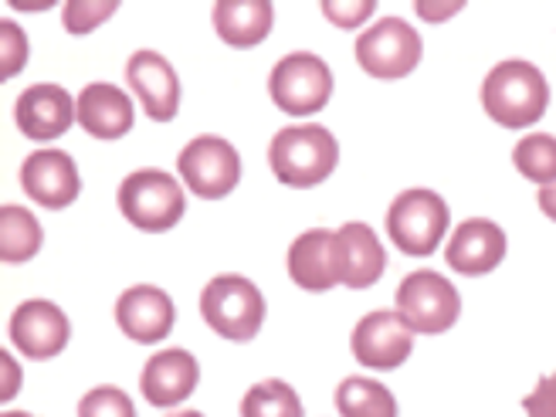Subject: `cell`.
<instances>
[{"label":"cell","instance_id":"1f68e13d","mask_svg":"<svg viewBox=\"0 0 556 417\" xmlns=\"http://www.w3.org/2000/svg\"><path fill=\"white\" fill-rule=\"evenodd\" d=\"M540 211L549 217V220H556V180L553 184H546V187H540Z\"/></svg>","mask_w":556,"mask_h":417},{"label":"cell","instance_id":"4dcf8cb0","mask_svg":"<svg viewBox=\"0 0 556 417\" xmlns=\"http://www.w3.org/2000/svg\"><path fill=\"white\" fill-rule=\"evenodd\" d=\"M462 4H448V8H434V4H425V0H417V14L428 17V21H441V17H448V14H458Z\"/></svg>","mask_w":556,"mask_h":417},{"label":"cell","instance_id":"5b68a950","mask_svg":"<svg viewBox=\"0 0 556 417\" xmlns=\"http://www.w3.org/2000/svg\"><path fill=\"white\" fill-rule=\"evenodd\" d=\"M116 204L132 228L150 231V235H163V231L177 228V220L187 211V201H184V190H180L177 177H170L166 170L129 174L119 184Z\"/></svg>","mask_w":556,"mask_h":417},{"label":"cell","instance_id":"30bf717a","mask_svg":"<svg viewBox=\"0 0 556 417\" xmlns=\"http://www.w3.org/2000/svg\"><path fill=\"white\" fill-rule=\"evenodd\" d=\"M350 346L356 364H364L367 370H394L414 350V329L401 313L377 309L356 323Z\"/></svg>","mask_w":556,"mask_h":417},{"label":"cell","instance_id":"d4e9b609","mask_svg":"<svg viewBox=\"0 0 556 417\" xmlns=\"http://www.w3.org/2000/svg\"><path fill=\"white\" fill-rule=\"evenodd\" d=\"M513 163L526 180H533L540 187L553 184L556 180V136L549 132L522 136L513 150Z\"/></svg>","mask_w":556,"mask_h":417},{"label":"cell","instance_id":"e0dca14e","mask_svg":"<svg viewBox=\"0 0 556 417\" xmlns=\"http://www.w3.org/2000/svg\"><path fill=\"white\" fill-rule=\"evenodd\" d=\"M201 367L187 350H160L147 359L139 391L153 407H177L198 391Z\"/></svg>","mask_w":556,"mask_h":417},{"label":"cell","instance_id":"3957f363","mask_svg":"<svg viewBox=\"0 0 556 417\" xmlns=\"http://www.w3.org/2000/svg\"><path fill=\"white\" fill-rule=\"evenodd\" d=\"M204 323L231 343H248L258 337L265 323V299L255 282L241 275H217L201 292Z\"/></svg>","mask_w":556,"mask_h":417},{"label":"cell","instance_id":"d6a6232c","mask_svg":"<svg viewBox=\"0 0 556 417\" xmlns=\"http://www.w3.org/2000/svg\"><path fill=\"white\" fill-rule=\"evenodd\" d=\"M4 374H8V383H4V401H11V394H17V387H21V370H17V364L11 367V356H4Z\"/></svg>","mask_w":556,"mask_h":417},{"label":"cell","instance_id":"2e32d148","mask_svg":"<svg viewBox=\"0 0 556 417\" xmlns=\"http://www.w3.org/2000/svg\"><path fill=\"white\" fill-rule=\"evenodd\" d=\"M78 119V105L62 86H31L14 102V123L27 139H59Z\"/></svg>","mask_w":556,"mask_h":417},{"label":"cell","instance_id":"9c48e42d","mask_svg":"<svg viewBox=\"0 0 556 417\" xmlns=\"http://www.w3.org/2000/svg\"><path fill=\"white\" fill-rule=\"evenodd\" d=\"M177 170L187 190H193L204 201H220V198H228L241 180V156L228 139L198 136L180 150Z\"/></svg>","mask_w":556,"mask_h":417},{"label":"cell","instance_id":"7402d4cb","mask_svg":"<svg viewBox=\"0 0 556 417\" xmlns=\"http://www.w3.org/2000/svg\"><path fill=\"white\" fill-rule=\"evenodd\" d=\"M41 225L31 211H24L17 204L0 207V258L8 265H24L41 252Z\"/></svg>","mask_w":556,"mask_h":417},{"label":"cell","instance_id":"8fae6325","mask_svg":"<svg viewBox=\"0 0 556 417\" xmlns=\"http://www.w3.org/2000/svg\"><path fill=\"white\" fill-rule=\"evenodd\" d=\"M289 278L305 292H329L343 282V252L337 231L313 228L292 241L286 255Z\"/></svg>","mask_w":556,"mask_h":417},{"label":"cell","instance_id":"52a82bcc","mask_svg":"<svg viewBox=\"0 0 556 417\" xmlns=\"http://www.w3.org/2000/svg\"><path fill=\"white\" fill-rule=\"evenodd\" d=\"M397 313L414 332L438 337L452 329L462 316V295L441 271H410L397 289Z\"/></svg>","mask_w":556,"mask_h":417},{"label":"cell","instance_id":"4fadbf2b","mask_svg":"<svg viewBox=\"0 0 556 417\" xmlns=\"http://www.w3.org/2000/svg\"><path fill=\"white\" fill-rule=\"evenodd\" d=\"M21 187L45 211H65L78 198L81 180L65 150H38L21 163Z\"/></svg>","mask_w":556,"mask_h":417},{"label":"cell","instance_id":"ba28073f","mask_svg":"<svg viewBox=\"0 0 556 417\" xmlns=\"http://www.w3.org/2000/svg\"><path fill=\"white\" fill-rule=\"evenodd\" d=\"M421 54H425L421 35L401 17H383L356 38L359 68L380 81L407 78L421 65Z\"/></svg>","mask_w":556,"mask_h":417},{"label":"cell","instance_id":"ac0fdd59","mask_svg":"<svg viewBox=\"0 0 556 417\" xmlns=\"http://www.w3.org/2000/svg\"><path fill=\"white\" fill-rule=\"evenodd\" d=\"M506 258V231L485 217L462 220L448 241V265L458 275H489Z\"/></svg>","mask_w":556,"mask_h":417},{"label":"cell","instance_id":"484cf974","mask_svg":"<svg viewBox=\"0 0 556 417\" xmlns=\"http://www.w3.org/2000/svg\"><path fill=\"white\" fill-rule=\"evenodd\" d=\"M116 14V0H68L62 11V24L68 35H89L92 27Z\"/></svg>","mask_w":556,"mask_h":417},{"label":"cell","instance_id":"836d02e7","mask_svg":"<svg viewBox=\"0 0 556 417\" xmlns=\"http://www.w3.org/2000/svg\"><path fill=\"white\" fill-rule=\"evenodd\" d=\"M170 417H204L201 410H180V414H170Z\"/></svg>","mask_w":556,"mask_h":417},{"label":"cell","instance_id":"44dd1931","mask_svg":"<svg viewBox=\"0 0 556 417\" xmlns=\"http://www.w3.org/2000/svg\"><path fill=\"white\" fill-rule=\"evenodd\" d=\"M340 238V252H343V286L350 289H370L380 282V275L387 268V252L380 238L374 235L370 225H359L350 220L337 231Z\"/></svg>","mask_w":556,"mask_h":417},{"label":"cell","instance_id":"ffe728a7","mask_svg":"<svg viewBox=\"0 0 556 417\" xmlns=\"http://www.w3.org/2000/svg\"><path fill=\"white\" fill-rule=\"evenodd\" d=\"M214 31L231 48H255L268 38L275 8L268 0H217L214 4Z\"/></svg>","mask_w":556,"mask_h":417},{"label":"cell","instance_id":"cb8c5ba5","mask_svg":"<svg viewBox=\"0 0 556 417\" xmlns=\"http://www.w3.org/2000/svg\"><path fill=\"white\" fill-rule=\"evenodd\" d=\"M241 417H302V401L286 380H262L241 401Z\"/></svg>","mask_w":556,"mask_h":417},{"label":"cell","instance_id":"6da1fadb","mask_svg":"<svg viewBox=\"0 0 556 417\" xmlns=\"http://www.w3.org/2000/svg\"><path fill=\"white\" fill-rule=\"evenodd\" d=\"M482 105L503 129H530L549 105V86L530 62H498L482 81Z\"/></svg>","mask_w":556,"mask_h":417},{"label":"cell","instance_id":"f1b7e54d","mask_svg":"<svg viewBox=\"0 0 556 417\" xmlns=\"http://www.w3.org/2000/svg\"><path fill=\"white\" fill-rule=\"evenodd\" d=\"M377 11L374 0H326L323 14L337 27H359Z\"/></svg>","mask_w":556,"mask_h":417},{"label":"cell","instance_id":"e575fe53","mask_svg":"<svg viewBox=\"0 0 556 417\" xmlns=\"http://www.w3.org/2000/svg\"><path fill=\"white\" fill-rule=\"evenodd\" d=\"M4 417H35V414H24V410H8Z\"/></svg>","mask_w":556,"mask_h":417},{"label":"cell","instance_id":"8992f818","mask_svg":"<svg viewBox=\"0 0 556 417\" xmlns=\"http://www.w3.org/2000/svg\"><path fill=\"white\" fill-rule=\"evenodd\" d=\"M268 96L289 116H313L332 99V72L319 54L292 51L271 68Z\"/></svg>","mask_w":556,"mask_h":417},{"label":"cell","instance_id":"f546056e","mask_svg":"<svg viewBox=\"0 0 556 417\" xmlns=\"http://www.w3.org/2000/svg\"><path fill=\"white\" fill-rule=\"evenodd\" d=\"M522 410L530 417H556V374L540 377L536 391L522 397Z\"/></svg>","mask_w":556,"mask_h":417},{"label":"cell","instance_id":"603a6c76","mask_svg":"<svg viewBox=\"0 0 556 417\" xmlns=\"http://www.w3.org/2000/svg\"><path fill=\"white\" fill-rule=\"evenodd\" d=\"M332 404L343 417H397L394 394L370 377H346L332 394Z\"/></svg>","mask_w":556,"mask_h":417},{"label":"cell","instance_id":"5bb4252c","mask_svg":"<svg viewBox=\"0 0 556 417\" xmlns=\"http://www.w3.org/2000/svg\"><path fill=\"white\" fill-rule=\"evenodd\" d=\"M126 81L153 123H170L180 113V78L160 51H136L126 62Z\"/></svg>","mask_w":556,"mask_h":417},{"label":"cell","instance_id":"d6986e66","mask_svg":"<svg viewBox=\"0 0 556 417\" xmlns=\"http://www.w3.org/2000/svg\"><path fill=\"white\" fill-rule=\"evenodd\" d=\"M78 123L96 139H119L132 129V99L113 81H92L75 99Z\"/></svg>","mask_w":556,"mask_h":417},{"label":"cell","instance_id":"7c38bea8","mask_svg":"<svg viewBox=\"0 0 556 417\" xmlns=\"http://www.w3.org/2000/svg\"><path fill=\"white\" fill-rule=\"evenodd\" d=\"M11 343L31 359H51L59 356L72 340L68 316L48 299H27L11 316Z\"/></svg>","mask_w":556,"mask_h":417},{"label":"cell","instance_id":"277c9868","mask_svg":"<svg viewBox=\"0 0 556 417\" xmlns=\"http://www.w3.org/2000/svg\"><path fill=\"white\" fill-rule=\"evenodd\" d=\"M448 217L452 211L441 193L414 187L397 193L391 211H387V235L404 255L428 258L438 252L441 238L448 235Z\"/></svg>","mask_w":556,"mask_h":417},{"label":"cell","instance_id":"9a60e30c","mask_svg":"<svg viewBox=\"0 0 556 417\" xmlns=\"http://www.w3.org/2000/svg\"><path fill=\"white\" fill-rule=\"evenodd\" d=\"M116 323L132 343H160L177 323V305L156 286H132L116 302Z\"/></svg>","mask_w":556,"mask_h":417},{"label":"cell","instance_id":"83f0119b","mask_svg":"<svg viewBox=\"0 0 556 417\" xmlns=\"http://www.w3.org/2000/svg\"><path fill=\"white\" fill-rule=\"evenodd\" d=\"M27 62V38L14 21H0V78H14Z\"/></svg>","mask_w":556,"mask_h":417},{"label":"cell","instance_id":"7a4b0ae2","mask_svg":"<svg viewBox=\"0 0 556 417\" xmlns=\"http://www.w3.org/2000/svg\"><path fill=\"white\" fill-rule=\"evenodd\" d=\"M271 174L286 187L305 190L332 177L340 163V143L326 126H286L271 136L268 147Z\"/></svg>","mask_w":556,"mask_h":417},{"label":"cell","instance_id":"4316f807","mask_svg":"<svg viewBox=\"0 0 556 417\" xmlns=\"http://www.w3.org/2000/svg\"><path fill=\"white\" fill-rule=\"evenodd\" d=\"M78 417H136V407L119 387H96L78 401Z\"/></svg>","mask_w":556,"mask_h":417}]
</instances>
